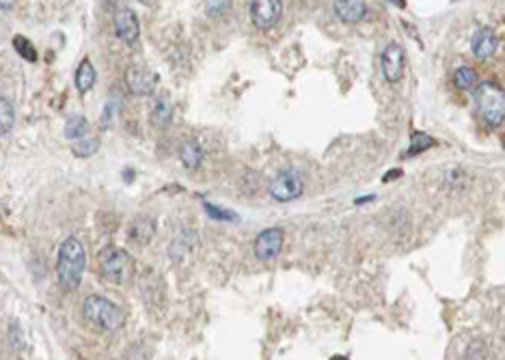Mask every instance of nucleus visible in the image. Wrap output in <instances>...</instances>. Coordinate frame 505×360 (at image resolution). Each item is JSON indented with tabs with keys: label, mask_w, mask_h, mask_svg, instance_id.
Wrapping results in <instances>:
<instances>
[{
	"label": "nucleus",
	"mask_w": 505,
	"mask_h": 360,
	"mask_svg": "<svg viewBox=\"0 0 505 360\" xmlns=\"http://www.w3.org/2000/svg\"><path fill=\"white\" fill-rule=\"evenodd\" d=\"M283 13V3L279 0H255L251 3V20L255 28L259 30H270Z\"/></svg>",
	"instance_id": "7"
},
{
	"label": "nucleus",
	"mask_w": 505,
	"mask_h": 360,
	"mask_svg": "<svg viewBox=\"0 0 505 360\" xmlns=\"http://www.w3.org/2000/svg\"><path fill=\"white\" fill-rule=\"evenodd\" d=\"M432 147H436V140L430 136V134H425V132H415L413 136H411V145H409V149H406V158H413V156H419V154H423V151H428V149H432Z\"/></svg>",
	"instance_id": "20"
},
{
	"label": "nucleus",
	"mask_w": 505,
	"mask_h": 360,
	"mask_svg": "<svg viewBox=\"0 0 505 360\" xmlns=\"http://www.w3.org/2000/svg\"><path fill=\"white\" fill-rule=\"evenodd\" d=\"M99 147V140L97 138H85L80 142H74V154L78 158H87V156H93Z\"/></svg>",
	"instance_id": "24"
},
{
	"label": "nucleus",
	"mask_w": 505,
	"mask_h": 360,
	"mask_svg": "<svg viewBox=\"0 0 505 360\" xmlns=\"http://www.w3.org/2000/svg\"><path fill=\"white\" fill-rule=\"evenodd\" d=\"M173 121V101L168 99V95H162L156 99L154 108H151V123L160 130L168 128Z\"/></svg>",
	"instance_id": "14"
},
{
	"label": "nucleus",
	"mask_w": 505,
	"mask_h": 360,
	"mask_svg": "<svg viewBox=\"0 0 505 360\" xmlns=\"http://www.w3.org/2000/svg\"><path fill=\"white\" fill-rule=\"evenodd\" d=\"M85 268H87V255L80 240L76 237L63 240V244L58 246V257H56V278L65 292L78 290L82 283Z\"/></svg>",
	"instance_id": "1"
},
{
	"label": "nucleus",
	"mask_w": 505,
	"mask_h": 360,
	"mask_svg": "<svg viewBox=\"0 0 505 360\" xmlns=\"http://www.w3.org/2000/svg\"><path fill=\"white\" fill-rule=\"evenodd\" d=\"M154 235H156V221L149 218V216H139V218H134L127 229L130 242L139 244V246L149 244L154 240Z\"/></svg>",
	"instance_id": "12"
},
{
	"label": "nucleus",
	"mask_w": 505,
	"mask_h": 360,
	"mask_svg": "<svg viewBox=\"0 0 505 360\" xmlns=\"http://www.w3.org/2000/svg\"><path fill=\"white\" fill-rule=\"evenodd\" d=\"M497 35L492 28H480L475 35H473V39H470V50H473V54L480 58V61H486L494 54L497 50Z\"/></svg>",
	"instance_id": "11"
},
{
	"label": "nucleus",
	"mask_w": 505,
	"mask_h": 360,
	"mask_svg": "<svg viewBox=\"0 0 505 360\" xmlns=\"http://www.w3.org/2000/svg\"><path fill=\"white\" fill-rule=\"evenodd\" d=\"M76 89H78V93H89L91 89H93V85H95V67H93V63L89 61V58H85L80 65H78V69H76Z\"/></svg>",
	"instance_id": "17"
},
{
	"label": "nucleus",
	"mask_w": 505,
	"mask_h": 360,
	"mask_svg": "<svg viewBox=\"0 0 505 360\" xmlns=\"http://www.w3.org/2000/svg\"><path fill=\"white\" fill-rule=\"evenodd\" d=\"M283 231L277 229V227H270V229H263L257 240H255V257L261 259V261H270L275 259L281 248H283Z\"/></svg>",
	"instance_id": "8"
},
{
	"label": "nucleus",
	"mask_w": 505,
	"mask_h": 360,
	"mask_svg": "<svg viewBox=\"0 0 505 360\" xmlns=\"http://www.w3.org/2000/svg\"><path fill=\"white\" fill-rule=\"evenodd\" d=\"M115 30L119 35V39L125 44H134L141 37V24L139 18L132 9H117L115 13Z\"/></svg>",
	"instance_id": "10"
},
{
	"label": "nucleus",
	"mask_w": 505,
	"mask_h": 360,
	"mask_svg": "<svg viewBox=\"0 0 505 360\" xmlns=\"http://www.w3.org/2000/svg\"><path fill=\"white\" fill-rule=\"evenodd\" d=\"M475 108L488 128H499L505 119V91L497 82H480L475 89Z\"/></svg>",
	"instance_id": "3"
},
{
	"label": "nucleus",
	"mask_w": 505,
	"mask_h": 360,
	"mask_svg": "<svg viewBox=\"0 0 505 360\" xmlns=\"http://www.w3.org/2000/svg\"><path fill=\"white\" fill-rule=\"evenodd\" d=\"M132 270H134L132 257H130V253H125L123 248L108 246L99 253V272H102V276L108 283L123 285L130 278Z\"/></svg>",
	"instance_id": "4"
},
{
	"label": "nucleus",
	"mask_w": 505,
	"mask_h": 360,
	"mask_svg": "<svg viewBox=\"0 0 505 360\" xmlns=\"http://www.w3.org/2000/svg\"><path fill=\"white\" fill-rule=\"evenodd\" d=\"M11 7H13L11 3H0V9H3V11H5V9H11Z\"/></svg>",
	"instance_id": "27"
},
{
	"label": "nucleus",
	"mask_w": 505,
	"mask_h": 360,
	"mask_svg": "<svg viewBox=\"0 0 505 360\" xmlns=\"http://www.w3.org/2000/svg\"><path fill=\"white\" fill-rule=\"evenodd\" d=\"M206 213L210 216L212 221H218V223H238V213H233L231 209H223L220 205H214V203H206Z\"/></svg>",
	"instance_id": "22"
},
{
	"label": "nucleus",
	"mask_w": 505,
	"mask_h": 360,
	"mask_svg": "<svg viewBox=\"0 0 505 360\" xmlns=\"http://www.w3.org/2000/svg\"><path fill=\"white\" fill-rule=\"evenodd\" d=\"M382 76L387 82L395 85L401 80L404 76V50L397 46V44H389L385 50H382Z\"/></svg>",
	"instance_id": "9"
},
{
	"label": "nucleus",
	"mask_w": 505,
	"mask_h": 360,
	"mask_svg": "<svg viewBox=\"0 0 505 360\" xmlns=\"http://www.w3.org/2000/svg\"><path fill=\"white\" fill-rule=\"evenodd\" d=\"M125 85L127 91L137 97H147L154 93L156 85H158V76L154 74L151 69L143 67V65H132L125 71Z\"/></svg>",
	"instance_id": "6"
},
{
	"label": "nucleus",
	"mask_w": 505,
	"mask_h": 360,
	"mask_svg": "<svg viewBox=\"0 0 505 360\" xmlns=\"http://www.w3.org/2000/svg\"><path fill=\"white\" fill-rule=\"evenodd\" d=\"M397 175H401V170H393V173H389V175H387V177L382 179V182H391V179H395Z\"/></svg>",
	"instance_id": "26"
},
{
	"label": "nucleus",
	"mask_w": 505,
	"mask_h": 360,
	"mask_svg": "<svg viewBox=\"0 0 505 360\" xmlns=\"http://www.w3.org/2000/svg\"><path fill=\"white\" fill-rule=\"evenodd\" d=\"M454 85L460 89V91H470V89H478V74L473 67L468 65H460L456 71H454Z\"/></svg>",
	"instance_id": "19"
},
{
	"label": "nucleus",
	"mask_w": 505,
	"mask_h": 360,
	"mask_svg": "<svg viewBox=\"0 0 505 360\" xmlns=\"http://www.w3.org/2000/svg\"><path fill=\"white\" fill-rule=\"evenodd\" d=\"M0 134L3 136H7L9 132H11V128H13V121H15V113H13V104H11V99H7V97H3L0 99Z\"/></svg>",
	"instance_id": "21"
},
{
	"label": "nucleus",
	"mask_w": 505,
	"mask_h": 360,
	"mask_svg": "<svg viewBox=\"0 0 505 360\" xmlns=\"http://www.w3.org/2000/svg\"><path fill=\"white\" fill-rule=\"evenodd\" d=\"M332 9L335 15L346 24H356L367 15V5L359 3V0H339V3L332 5Z\"/></svg>",
	"instance_id": "13"
},
{
	"label": "nucleus",
	"mask_w": 505,
	"mask_h": 360,
	"mask_svg": "<svg viewBox=\"0 0 505 360\" xmlns=\"http://www.w3.org/2000/svg\"><path fill=\"white\" fill-rule=\"evenodd\" d=\"M180 160L186 168L197 170L201 164H204V149L199 147V142L194 140H186L182 149H180Z\"/></svg>",
	"instance_id": "16"
},
{
	"label": "nucleus",
	"mask_w": 505,
	"mask_h": 360,
	"mask_svg": "<svg viewBox=\"0 0 505 360\" xmlns=\"http://www.w3.org/2000/svg\"><path fill=\"white\" fill-rule=\"evenodd\" d=\"M197 246V231H190V229H184L175 235L173 244H171V257L173 259H182L186 257L190 250Z\"/></svg>",
	"instance_id": "15"
},
{
	"label": "nucleus",
	"mask_w": 505,
	"mask_h": 360,
	"mask_svg": "<svg viewBox=\"0 0 505 360\" xmlns=\"http://www.w3.org/2000/svg\"><path fill=\"white\" fill-rule=\"evenodd\" d=\"M206 9H208L210 13H212V11H216L218 15H223V11H229V9H231V5H229V3H208V5H206Z\"/></svg>",
	"instance_id": "25"
},
{
	"label": "nucleus",
	"mask_w": 505,
	"mask_h": 360,
	"mask_svg": "<svg viewBox=\"0 0 505 360\" xmlns=\"http://www.w3.org/2000/svg\"><path fill=\"white\" fill-rule=\"evenodd\" d=\"M65 138L74 140V142H80V140L89 138V121L80 115L70 117L65 123Z\"/></svg>",
	"instance_id": "18"
},
{
	"label": "nucleus",
	"mask_w": 505,
	"mask_h": 360,
	"mask_svg": "<svg viewBox=\"0 0 505 360\" xmlns=\"http://www.w3.org/2000/svg\"><path fill=\"white\" fill-rule=\"evenodd\" d=\"M302 190H305V184H302V177L296 170H283L281 175L275 177V182L270 184V197L279 203H289L296 201Z\"/></svg>",
	"instance_id": "5"
},
{
	"label": "nucleus",
	"mask_w": 505,
	"mask_h": 360,
	"mask_svg": "<svg viewBox=\"0 0 505 360\" xmlns=\"http://www.w3.org/2000/svg\"><path fill=\"white\" fill-rule=\"evenodd\" d=\"M330 360H348V358H346V356H332Z\"/></svg>",
	"instance_id": "28"
},
{
	"label": "nucleus",
	"mask_w": 505,
	"mask_h": 360,
	"mask_svg": "<svg viewBox=\"0 0 505 360\" xmlns=\"http://www.w3.org/2000/svg\"><path fill=\"white\" fill-rule=\"evenodd\" d=\"M82 315L91 326H95L102 333H115L125 321L121 306H117L115 302L102 296H87L82 302Z\"/></svg>",
	"instance_id": "2"
},
{
	"label": "nucleus",
	"mask_w": 505,
	"mask_h": 360,
	"mask_svg": "<svg viewBox=\"0 0 505 360\" xmlns=\"http://www.w3.org/2000/svg\"><path fill=\"white\" fill-rule=\"evenodd\" d=\"M13 48H15V52L24 58V61H28V63H35L37 61V50H35V46H32L26 37H13Z\"/></svg>",
	"instance_id": "23"
}]
</instances>
